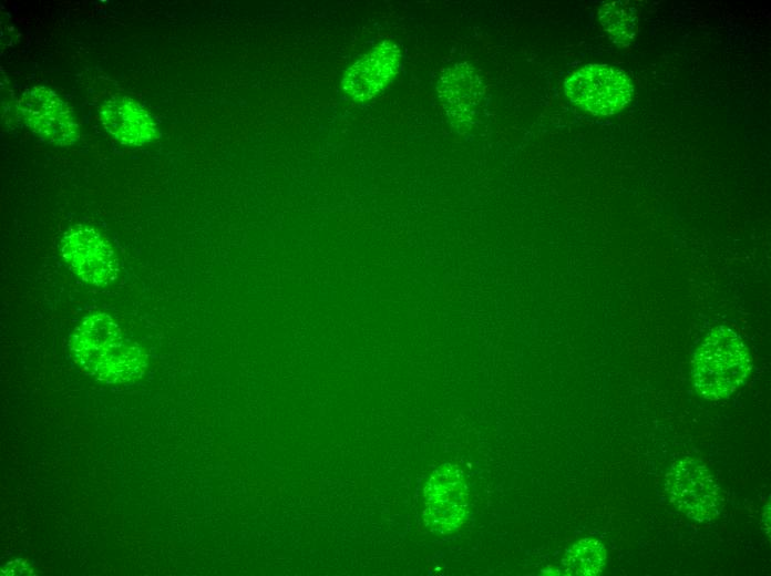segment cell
<instances>
[{
    "label": "cell",
    "instance_id": "3",
    "mask_svg": "<svg viewBox=\"0 0 771 576\" xmlns=\"http://www.w3.org/2000/svg\"><path fill=\"white\" fill-rule=\"evenodd\" d=\"M565 94L577 106L593 115H611L631 100L634 86L620 69L606 64H588L572 73L564 83Z\"/></svg>",
    "mask_w": 771,
    "mask_h": 576
},
{
    "label": "cell",
    "instance_id": "10",
    "mask_svg": "<svg viewBox=\"0 0 771 576\" xmlns=\"http://www.w3.org/2000/svg\"><path fill=\"white\" fill-rule=\"evenodd\" d=\"M105 131L125 145L141 146L157 136L153 116L138 102L127 96H112L99 109Z\"/></svg>",
    "mask_w": 771,
    "mask_h": 576
},
{
    "label": "cell",
    "instance_id": "13",
    "mask_svg": "<svg viewBox=\"0 0 771 576\" xmlns=\"http://www.w3.org/2000/svg\"><path fill=\"white\" fill-rule=\"evenodd\" d=\"M443 298L448 301H455L460 299L461 290L455 284L445 282L442 288Z\"/></svg>",
    "mask_w": 771,
    "mask_h": 576
},
{
    "label": "cell",
    "instance_id": "5",
    "mask_svg": "<svg viewBox=\"0 0 771 576\" xmlns=\"http://www.w3.org/2000/svg\"><path fill=\"white\" fill-rule=\"evenodd\" d=\"M17 106L24 123L42 140L59 146L79 141L80 130L71 107L51 89H28Z\"/></svg>",
    "mask_w": 771,
    "mask_h": 576
},
{
    "label": "cell",
    "instance_id": "8",
    "mask_svg": "<svg viewBox=\"0 0 771 576\" xmlns=\"http://www.w3.org/2000/svg\"><path fill=\"white\" fill-rule=\"evenodd\" d=\"M438 93L446 117L453 127L470 130L483 99V82L467 62L454 63L441 71Z\"/></svg>",
    "mask_w": 771,
    "mask_h": 576
},
{
    "label": "cell",
    "instance_id": "2",
    "mask_svg": "<svg viewBox=\"0 0 771 576\" xmlns=\"http://www.w3.org/2000/svg\"><path fill=\"white\" fill-rule=\"evenodd\" d=\"M751 364V356L742 338L729 327H717L695 356L691 371L693 387L706 399L727 398L746 381Z\"/></svg>",
    "mask_w": 771,
    "mask_h": 576
},
{
    "label": "cell",
    "instance_id": "12",
    "mask_svg": "<svg viewBox=\"0 0 771 576\" xmlns=\"http://www.w3.org/2000/svg\"><path fill=\"white\" fill-rule=\"evenodd\" d=\"M606 558V549L599 541L583 538L566 552L562 563L567 575L592 576L603 570Z\"/></svg>",
    "mask_w": 771,
    "mask_h": 576
},
{
    "label": "cell",
    "instance_id": "9",
    "mask_svg": "<svg viewBox=\"0 0 771 576\" xmlns=\"http://www.w3.org/2000/svg\"><path fill=\"white\" fill-rule=\"evenodd\" d=\"M400 59L397 44L387 40L380 42L347 69L342 90L358 102L376 97L397 74Z\"/></svg>",
    "mask_w": 771,
    "mask_h": 576
},
{
    "label": "cell",
    "instance_id": "4",
    "mask_svg": "<svg viewBox=\"0 0 771 576\" xmlns=\"http://www.w3.org/2000/svg\"><path fill=\"white\" fill-rule=\"evenodd\" d=\"M666 485L671 502L688 517L708 522L720 513V488L701 461L692 457L676 461L667 474Z\"/></svg>",
    "mask_w": 771,
    "mask_h": 576
},
{
    "label": "cell",
    "instance_id": "7",
    "mask_svg": "<svg viewBox=\"0 0 771 576\" xmlns=\"http://www.w3.org/2000/svg\"><path fill=\"white\" fill-rule=\"evenodd\" d=\"M61 254L70 268L85 282L103 286L117 274L114 250L95 229L70 228L62 237Z\"/></svg>",
    "mask_w": 771,
    "mask_h": 576
},
{
    "label": "cell",
    "instance_id": "6",
    "mask_svg": "<svg viewBox=\"0 0 771 576\" xmlns=\"http://www.w3.org/2000/svg\"><path fill=\"white\" fill-rule=\"evenodd\" d=\"M424 521L439 534L460 529L467 513V487L463 471L452 464L438 467L424 488Z\"/></svg>",
    "mask_w": 771,
    "mask_h": 576
},
{
    "label": "cell",
    "instance_id": "11",
    "mask_svg": "<svg viewBox=\"0 0 771 576\" xmlns=\"http://www.w3.org/2000/svg\"><path fill=\"white\" fill-rule=\"evenodd\" d=\"M598 17L614 43L626 47L634 40L637 30V13L628 2H605L599 8Z\"/></svg>",
    "mask_w": 771,
    "mask_h": 576
},
{
    "label": "cell",
    "instance_id": "1",
    "mask_svg": "<svg viewBox=\"0 0 771 576\" xmlns=\"http://www.w3.org/2000/svg\"><path fill=\"white\" fill-rule=\"evenodd\" d=\"M70 350L85 373L107 383L132 381L146 368L141 347L126 339L120 326L105 313L81 321L70 339Z\"/></svg>",
    "mask_w": 771,
    "mask_h": 576
}]
</instances>
